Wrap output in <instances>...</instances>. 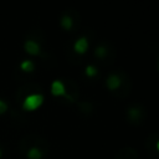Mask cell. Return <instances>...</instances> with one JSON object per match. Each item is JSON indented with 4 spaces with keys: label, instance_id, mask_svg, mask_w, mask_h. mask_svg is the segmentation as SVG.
I'll return each instance as SVG.
<instances>
[{
    "label": "cell",
    "instance_id": "obj_1",
    "mask_svg": "<svg viewBox=\"0 0 159 159\" xmlns=\"http://www.w3.org/2000/svg\"><path fill=\"white\" fill-rule=\"evenodd\" d=\"M43 103V96L40 93H31L29 96L25 97V99L22 101V109L27 111V112H32L39 109Z\"/></svg>",
    "mask_w": 159,
    "mask_h": 159
},
{
    "label": "cell",
    "instance_id": "obj_2",
    "mask_svg": "<svg viewBox=\"0 0 159 159\" xmlns=\"http://www.w3.org/2000/svg\"><path fill=\"white\" fill-rule=\"evenodd\" d=\"M88 46H89V43H88L87 37L82 36V37H80V39H77L75 41V43H73V51L76 53H78V55H83V53L87 52Z\"/></svg>",
    "mask_w": 159,
    "mask_h": 159
},
{
    "label": "cell",
    "instance_id": "obj_3",
    "mask_svg": "<svg viewBox=\"0 0 159 159\" xmlns=\"http://www.w3.org/2000/svg\"><path fill=\"white\" fill-rule=\"evenodd\" d=\"M24 48H25L26 53H29L31 56H37L41 52V46L36 41H34V40H27L24 43Z\"/></svg>",
    "mask_w": 159,
    "mask_h": 159
},
{
    "label": "cell",
    "instance_id": "obj_4",
    "mask_svg": "<svg viewBox=\"0 0 159 159\" xmlns=\"http://www.w3.org/2000/svg\"><path fill=\"white\" fill-rule=\"evenodd\" d=\"M51 93H52V96H56V97L65 96L66 94V86H65V83L62 81H60V80H55L51 83Z\"/></svg>",
    "mask_w": 159,
    "mask_h": 159
},
{
    "label": "cell",
    "instance_id": "obj_5",
    "mask_svg": "<svg viewBox=\"0 0 159 159\" xmlns=\"http://www.w3.org/2000/svg\"><path fill=\"white\" fill-rule=\"evenodd\" d=\"M106 84H107V87H108L109 89L114 91V89H117V88L120 87L122 81H120L119 76H117V75L113 73V75H109V76L107 77V80H106Z\"/></svg>",
    "mask_w": 159,
    "mask_h": 159
},
{
    "label": "cell",
    "instance_id": "obj_6",
    "mask_svg": "<svg viewBox=\"0 0 159 159\" xmlns=\"http://www.w3.org/2000/svg\"><path fill=\"white\" fill-rule=\"evenodd\" d=\"M27 158L29 159H42V157H43V153H42V150L40 149V148H37V147H31L29 150H27Z\"/></svg>",
    "mask_w": 159,
    "mask_h": 159
},
{
    "label": "cell",
    "instance_id": "obj_7",
    "mask_svg": "<svg viewBox=\"0 0 159 159\" xmlns=\"http://www.w3.org/2000/svg\"><path fill=\"white\" fill-rule=\"evenodd\" d=\"M61 26H62L63 29H66V30H71L72 26H73V20H72V17L68 16V15H63V16L61 17Z\"/></svg>",
    "mask_w": 159,
    "mask_h": 159
},
{
    "label": "cell",
    "instance_id": "obj_8",
    "mask_svg": "<svg viewBox=\"0 0 159 159\" xmlns=\"http://www.w3.org/2000/svg\"><path fill=\"white\" fill-rule=\"evenodd\" d=\"M20 68L24 71V72H32L35 70V65L31 60H24L21 63H20Z\"/></svg>",
    "mask_w": 159,
    "mask_h": 159
},
{
    "label": "cell",
    "instance_id": "obj_9",
    "mask_svg": "<svg viewBox=\"0 0 159 159\" xmlns=\"http://www.w3.org/2000/svg\"><path fill=\"white\" fill-rule=\"evenodd\" d=\"M97 72H98L97 68H96L94 66H92V65H89V66L86 67V75H87L88 77H93V76H96Z\"/></svg>",
    "mask_w": 159,
    "mask_h": 159
},
{
    "label": "cell",
    "instance_id": "obj_10",
    "mask_svg": "<svg viewBox=\"0 0 159 159\" xmlns=\"http://www.w3.org/2000/svg\"><path fill=\"white\" fill-rule=\"evenodd\" d=\"M94 53H96L97 57H104V56L107 55V50H106L104 46H98V47L96 48Z\"/></svg>",
    "mask_w": 159,
    "mask_h": 159
},
{
    "label": "cell",
    "instance_id": "obj_11",
    "mask_svg": "<svg viewBox=\"0 0 159 159\" xmlns=\"http://www.w3.org/2000/svg\"><path fill=\"white\" fill-rule=\"evenodd\" d=\"M6 109H7V104H6L2 99H0V114L5 113V112H6Z\"/></svg>",
    "mask_w": 159,
    "mask_h": 159
},
{
    "label": "cell",
    "instance_id": "obj_12",
    "mask_svg": "<svg viewBox=\"0 0 159 159\" xmlns=\"http://www.w3.org/2000/svg\"><path fill=\"white\" fill-rule=\"evenodd\" d=\"M0 158H1V149H0Z\"/></svg>",
    "mask_w": 159,
    "mask_h": 159
}]
</instances>
